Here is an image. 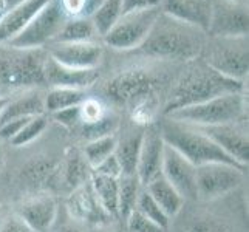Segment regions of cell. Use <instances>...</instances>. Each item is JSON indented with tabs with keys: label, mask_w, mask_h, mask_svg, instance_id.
Instances as JSON below:
<instances>
[{
	"label": "cell",
	"mask_w": 249,
	"mask_h": 232,
	"mask_svg": "<svg viewBox=\"0 0 249 232\" xmlns=\"http://www.w3.org/2000/svg\"><path fill=\"white\" fill-rule=\"evenodd\" d=\"M201 30L179 22L161 11L140 53L164 61H194L204 48Z\"/></svg>",
	"instance_id": "obj_1"
},
{
	"label": "cell",
	"mask_w": 249,
	"mask_h": 232,
	"mask_svg": "<svg viewBox=\"0 0 249 232\" xmlns=\"http://www.w3.org/2000/svg\"><path fill=\"white\" fill-rule=\"evenodd\" d=\"M243 81L228 77L211 68L204 61H200L189 68L175 85L164 113L169 115L178 108L201 104L223 94L243 93Z\"/></svg>",
	"instance_id": "obj_2"
},
{
	"label": "cell",
	"mask_w": 249,
	"mask_h": 232,
	"mask_svg": "<svg viewBox=\"0 0 249 232\" xmlns=\"http://www.w3.org/2000/svg\"><path fill=\"white\" fill-rule=\"evenodd\" d=\"M160 132L164 143L179 155H183L195 167L209 164V162H225V164H232L246 170V166L238 164L212 140H209L200 128L194 125L172 121L167 118V121H164L160 127Z\"/></svg>",
	"instance_id": "obj_3"
},
{
	"label": "cell",
	"mask_w": 249,
	"mask_h": 232,
	"mask_svg": "<svg viewBox=\"0 0 249 232\" xmlns=\"http://www.w3.org/2000/svg\"><path fill=\"white\" fill-rule=\"evenodd\" d=\"M48 54L37 50L0 51V94L47 85L45 64Z\"/></svg>",
	"instance_id": "obj_4"
},
{
	"label": "cell",
	"mask_w": 249,
	"mask_h": 232,
	"mask_svg": "<svg viewBox=\"0 0 249 232\" xmlns=\"http://www.w3.org/2000/svg\"><path fill=\"white\" fill-rule=\"evenodd\" d=\"M172 121L194 127H211L240 123L246 116V101L243 93H229L209 99L201 104L178 108L166 115Z\"/></svg>",
	"instance_id": "obj_5"
},
{
	"label": "cell",
	"mask_w": 249,
	"mask_h": 232,
	"mask_svg": "<svg viewBox=\"0 0 249 232\" xmlns=\"http://www.w3.org/2000/svg\"><path fill=\"white\" fill-rule=\"evenodd\" d=\"M68 20L59 0H50L42 10L33 17L25 30L8 42V47L16 50H37L48 42L54 40Z\"/></svg>",
	"instance_id": "obj_6"
},
{
	"label": "cell",
	"mask_w": 249,
	"mask_h": 232,
	"mask_svg": "<svg viewBox=\"0 0 249 232\" xmlns=\"http://www.w3.org/2000/svg\"><path fill=\"white\" fill-rule=\"evenodd\" d=\"M209 47V45H208ZM203 61L215 71L243 81L248 76V36L213 37Z\"/></svg>",
	"instance_id": "obj_7"
},
{
	"label": "cell",
	"mask_w": 249,
	"mask_h": 232,
	"mask_svg": "<svg viewBox=\"0 0 249 232\" xmlns=\"http://www.w3.org/2000/svg\"><path fill=\"white\" fill-rule=\"evenodd\" d=\"M245 170L225 162H209L195 169L196 200L213 201L243 183Z\"/></svg>",
	"instance_id": "obj_8"
},
{
	"label": "cell",
	"mask_w": 249,
	"mask_h": 232,
	"mask_svg": "<svg viewBox=\"0 0 249 232\" xmlns=\"http://www.w3.org/2000/svg\"><path fill=\"white\" fill-rule=\"evenodd\" d=\"M160 14L161 8L124 14L115 23V27L104 36V42L108 47L123 51L138 48L149 36Z\"/></svg>",
	"instance_id": "obj_9"
},
{
	"label": "cell",
	"mask_w": 249,
	"mask_h": 232,
	"mask_svg": "<svg viewBox=\"0 0 249 232\" xmlns=\"http://www.w3.org/2000/svg\"><path fill=\"white\" fill-rule=\"evenodd\" d=\"M158 85V79L152 73L136 68L115 76L107 84V96L116 104L127 106L149 99Z\"/></svg>",
	"instance_id": "obj_10"
},
{
	"label": "cell",
	"mask_w": 249,
	"mask_h": 232,
	"mask_svg": "<svg viewBox=\"0 0 249 232\" xmlns=\"http://www.w3.org/2000/svg\"><path fill=\"white\" fill-rule=\"evenodd\" d=\"M249 16L245 3L226 0L212 2V16L208 33L212 37H243L248 36Z\"/></svg>",
	"instance_id": "obj_11"
},
{
	"label": "cell",
	"mask_w": 249,
	"mask_h": 232,
	"mask_svg": "<svg viewBox=\"0 0 249 232\" xmlns=\"http://www.w3.org/2000/svg\"><path fill=\"white\" fill-rule=\"evenodd\" d=\"M212 140L218 147L235 160L238 164L248 167L249 158V141H248V130L246 125L240 123L221 124V125H211V127H196Z\"/></svg>",
	"instance_id": "obj_12"
},
{
	"label": "cell",
	"mask_w": 249,
	"mask_h": 232,
	"mask_svg": "<svg viewBox=\"0 0 249 232\" xmlns=\"http://www.w3.org/2000/svg\"><path fill=\"white\" fill-rule=\"evenodd\" d=\"M48 56L64 67L74 70H90L99 65L102 47L94 42H54Z\"/></svg>",
	"instance_id": "obj_13"
},
{
	"label": "cell",
	"mask_w": 249,
	"mask_h": 232,
	"mask_svg": "<svg viewBox=\"0 0 249 232\" xmlns=\"http://www.w3.org/2000/svg\"><path fill=\"white\" fill-rule=\"evenodd\" d=\"M195 166L189 162L170 145H164L161 175L175 187V191L186 200H196Z\"/></svg>",
	"instance_id": "obj_14"
},
{
	"label": "cell",
	"mask_w": 249,
	"mask_h": 232,
	"mask_svg": "<svg viewBox=\"0 0 249 232\" xmlns=\"http://www.w3.org/2000/svg\"><path fill=\"white\" fill-rule=\"evenodd\" d=\"M67 211L76 223L90 226H104L113 221L108 214L102 209L96 195L90 186V181L74 189L67 200Z\"/></svg>",
	"instance_id": "obj_15"
},
{
	"label": "cell",
	"mask_w": 249,
	"mask_h": 232,
	"mask_svg": "<svg viewBox=\"0 0 249 232\" xmlns=\"http://www.w3.org/2000/svg\"><path fill=\"white\" fill-rule=\"evenodd\" d=\"M164 140H162L160 128L150 127L144 132L142 144L136 167V177L142 186L149 184L152 179L161 175L162 155H164Z\"/></svg>",
	"instance_id": "obj_16"
},
{
	"label": "cell",
	"mask_w": 249,
	"mask_h": 232,
	"mask_svg": "<svg viewBox=\"0 0 249 232\" xmlns=\"http://www.w3.org/2000/svg\"><path fill=\"white\" fill-rule=\"evenodd\" d=\"M161 11L179 22L208 31L212 16V0H161Z\"/></svg>",
	"instance_id": "obj_17"
},
{
	"label": "cell",
	"mask_w": 249,
	"mask_h": 232,
	"mask_svg": "<svg viewBox=\"0 0 249 232\" xmlns=\"http://www.w3.org/2000/svg\"><path fill=\"white\" fill-rule=\"evenodd\" d=\"M17 215L33 232H50L57 218V203L50 195H39L23 201L17 209Z\"/></svg>",
	"instance_id": "obj_18"
},
{
	"label": "cell",
	"mask_w": 249,
	"mask_h": 232,
	"mask_svg": "<svg viewBox=\"0 0 249 232\" xmlns=\"http://www.w3.org/2000/svg\"><path fill=\"white\" fill-rule=\"evenodd\" d=\"M99 77V71L96 68L90 70H74L53 61L50 56L45 64V81L47 85L53 89H74L84 90L93 85Z\"/></svg>",
	"instance_id": "obj_19"
},
{
	"label": "cell",
	"mask_w": 249,
	"mask_h": 232,
	"mask_svg": "<svg viewBox=\"0 0 249 232\" xmlns=\"http://www.w3.org/2000/svg\"><path fill=\"white\" fill-rule=\"evenodd\" d=\"M48 2L50 0H28L8 10L0 19V44H8L17 34H20Z\"/></svg>",
	"instance_id": "obj_20"
},
{
	"label": "cell",
	"mask_w": 249,
	"mask_h": 232,
	"mask_svg": "<svg viewBox=\"0 0 249 232\" xmlns=\"http://www.w3.org/2000/svg\"><path fill=\"white\" fill-rule=\"evenodd\" d=\"M45 96L40 91H28L19 96L17 99H10L5 106L2 115H0V124H3L11 119L20 118H33L45 113Z\"/></svg>",
	"instance_id": "obj_21"
},
{
	"label": "cell",
	"mask_w": 249,
	"mask_h": 232,
	"mask_svg": "<svg viewBox=\"0 0 249 232\" xmlns=\"http://www.w3.org/2000/svg\"><path fill=\"white\" fill-rule=\"evenodd\" d=\"M145 192L152 196L153 201L160 206L169 218L178 215L179 211L183 209L184 198L162 175L152 179L149 184H145Z\"/></svg>",
	"instance_id": "obj_22"
},
{
	"label": "cell",
	"mask_w": 249,
	"mask_h": 232,
	"mask_svg": "<svg viewBox=\"0 0 249 232\" xmlns=\"http://www.w3.org/2000/svg\"><path fill=\"white\" fill-rule=\"evenodd\" d=\"M142 136L144 130H133L125 133L121 140H116L115 157L121 166L123 175H136Z\"/></svg>",
	"instance_id": "obj_23"
},
{
	"label": "cell",
	"mask_w": 249,
	"mask_h": 232,
	"mask_svg": "<svg viewBox=\"0 0 249 232\" xmlns=\"http://www.w3.org/2000/svg\"><path fill=\"white\" fill-rule=\"evenodd\" d=\"M93 170L89 166V162L85 161L82 152L78 150H70L67 153V160L64 166H61L59 170V178L62 179L64 186L68 191H74L85 183L90 181Z\"/></svg>",
	"instance_id": "obj_24"
},
{
	"label": "cell",
	"mask_w": 249,
	"mask_h": 232,
	"mask_svg": "<svg viewBox=\"0 0 249 232\" xmlns=\"http://www.w3.org/2000/svg\"><path fill=\"white\" fill-rule=\"evenodd\" d=\"M119 178H110L104 175L91 174L90 186L94 195L108 215L116 220L119 218Z\"/></svg>",
	"instance_id": "obj_25"
},
{
	"label": "cell",
	"mask_w": 249,
	"mask_h": 232,
	"mask_svg": "<svg viewBox=\"0 0 249 232\" xmlns=\"http://www.w3.org/2000/svg\"><path fill=\"white\" fill-rule=\"evenodd\" d=\"M22 178L33 187H50L59 178V164L44 157L34 158L22 169Z\"/></svg>",
	"instance_id": "obj_26"
},
{
	"label": "cell",
	"mask_w": 249,
	"mask_h": 232,
	"mask_svg": "<svg viewBox=\"0 0 249 232\" xmlns=\"http://www.w3.org/2000/svg\"><path fill=\"white\" fill-rule=\"evenodd\" d=\"M96 34L90 17H71L65 22L54 42H91Z\"/></svg>",
	"instance_id": "obj_27"
},
{
	"label": "cell",
	"mask_w": 249,
	"mask_h": 232,
	"mask_svg": "<svg viewBox=\"0 0 249 232\" xmlns=\"http://www.w3.org/2000/svg\"><path fill=\"white\" fill-rule=\"evenodd\" d=\"M87 99L84 90H74V89H51L44 99L45 111L48 113H57V111L65 110L68 107L81 106Z\"/></svg>",
	"instance_id": "obj_28"
},
{
	"label": "cell",
	"mask_w": 249,
	"mask_h": 232,
	"mask_svg": "<svg viewBox=\"0 0 249 232\" xmlns=\"http://www.w3.org/2000/svg\"><path fill=\"white\" fill-rule=\"evenodd\" d=\"M123 16V0H104L96 11L91 14V22L94 30L102 37L115 27V23L121 19Z\"/></svg>",
	"instance_id": "obj_29"
},
{
	"label": "cell",
	"mask_w": 249,
	"mask_h": 232,
	"mask_svg": "<svg viewBox=\"0 0 249 232\" xmlns=\"http://www.w3.org/2000/svg\"><path fill=\"white\" fill-rule=\"evenodd\" d=\"M119 183V218H127L135 211L141 192V183L136 175H123Z\"/></svg>",
	"instance_id": "obj_30"
},
{
	"label": "cell",
	"mask_w": 249,
	"mask_h": 232,
	"mask_svg": "<svg viewBox=\"0 0 249 232\" xmlns=\"http://www.w3.org/2000/svg\"><path fill=\"white\" fill-rule=\"evenodd\" d=\"M115 147H116V138L113 135H108V136H102V138L89 141L84 145L82 155L85 161L89 162V166L93 169V167H96L101 161H104L107 157L113 155Z\"/></svg>",
	"instance_id": "obj_31"
},
{
	"label": "cell",
	"mask_w": 249,
	"mask_h": 232,
	"mask_svg": "<svg viewBox=\"0 0 249 232\" xmlns=\"http://www.w3.org/2000/svg\"><path fill=\"white\" fill-rule=\"evenodd\" d=\"M47 125H48V118L45 115L33 116L28 119V123L22 127V130L10 141V144L14 145V147H25V145L36 141L39 136L44 133Z\"/></svg>",
	"instance_id": "obj_32"
},
{
	"label": "cell",
	"mask_w": 249,
	"mask_h": 232,
	"mask_svg": "<svg viewBox=\"0 0 249 232\" xmlns=\"http://www.w3.org/2000/svg\"><path fill=\"white\" fill-rule=\"evenodd\" d=\"M135 209L138 211L140 214H142L145 218H149L150 221L155 223V225H158L160 228H162L164 231L167 229L170 218L166 215L164 212H162V209L160 208V206L153 201L152 196L145 192V189L140 192V196H138V201H136Z\"/></svg>",
	"instance_id": "obj_33"
},
{
	"label": "cell",
	"mask_w": 249,
	"mask_h": 232,
	"mask_svg": "<svg viewBox=\"0 0 249 232\" xmlns=\"http://www.w3.org/2000/svg\"><path fill=\"white\" fill-rule=\"evenodd\" d=\"M115 128H116V119L106 113L101 119H98V121L81 124L79 132L85 140L91 141V140H96V138H102V136L111 135L115 132Z\"/></svg>",
	"instance_id": "obj_34"
},
{
	"label": "cell",
	"mask_w": 249,
	"mask_h": 232,
	"mask_svg": "<svg viewBox=\"0 0 249 232\" xmlns=\"http://www.w3.org/2000/svg\"><path fill=\"white\" fill-rule=\"evenodd\" d=\"M125 221H127L128 232H164V229L155 225L149 218H145L136 209L125 218Z\"/></svg>",
	"instance_id": "obj_35"
},
{
	"label": "cell",
	"mask_w": 249,
	"mask_h": 232,
	"mask_svg": "<svg viewBox=\"0 0 249 232\" xmlns=\"http://www.w3.org/2000/svg\"><path fill=\"white\" fill-rule=\"evenodd\" d=\"M187 232H231L225 223L212 217H198L191 221Z\"/></svg>",
	"instance_id": "obj_36"
},
{
	"label": "cell",
	"mask_w": 249,
	"mask_h": 232,
	"mask_svg": "<svg viewBox=\"0 0 249 232\" xmlns=\"http://www.w3.org/2000/svg\"><path fill=\"white\" fill-rule=\"evenodd\" d=\"M53 118L56 121L67 127V128H76L79 127L82 123V111H81V106H74V107H68L65 110L57 111V113H53Z\"/></svg>",
	"instance_id": "obj_37"
},
{
	"label": "cell",
	"mask_w": 249,
	"mask_h": 232,
	"mask_svg": "<svg viewBox=\"0 0 249 232\" xmlns=\"http://www.w3.org/2000/svg\"><path fill=\"white\" fill-rule=\"evenodd\" d=\"M91 170H93V174H96V175H104V177H110V178H119L123 175L121 166H119L115 153L107 157L104 161H101L99 164L96 167H93Z\"/></svg>",
	"instance_id": "obj_38"
},
{
	"label": "cell",
	"mask_w": 249,
	"mask_h": 232,
	"mask_svg": "<svg viewBox=\"0 0 249 232\" xmlns=\"http://www.w3.org/2000/svg\"><path fill=\"white\" fill-rule=\"evenodd\" d=\"M30 118H20V119H11L3 124H0V140L11 141L14 136L22 130V127L28 123Z\"/></svg>",
	"instance_id": "obj_39"
},
{
	"label": "cell",
	"mask_w": 249,
	"mask_h": 232,
	"mask_svg": "<svg viewBox=\"0 0 249 232\" xmlns=\"http://www.w3.org/2000/svg\"><path fill=\"white\" fill-rule=\"evenodd\" d=\"M152 8H161V0H123V16Z\"/></svg>",
	"instance_id": "obj_40"
},
{
	"label": "cell",
	"mask_w": 249,
	"mask_h": 232,
	"mask_svg": "<svg viewBox=\"0 0 249 232\" xmlns=\"http://www.w3.org/2000/svg\"><path fill=\"white\" fill-rule=\"evenodd\" d=\"M59 2H61V6L68 19H71V17H84L87 0H59Z\"/></svg>",
	"instance_id": "obj_41"
},
{
	"label": "cell",
	"mask_w": 249,
	"mask_h": 232,
	"mask_svg": "<svg viewBox=\"0 0 249 232\" xmlns=\"http://www.w3.org/2000/svg\"><path fill=\"white\" fill-rule=\"evenodd\" d=\"M0 232H33V231L25 225V221L17 215V214H14V215L6 217L2 221Z\"/></svg>",
	"instance_id": "obj_42"
},
{
	"label": "cell",
	"mask_w": 249,
	"mask_h": 232,
	"mask_svg": "<svg viewBox=\"0 0 249 232\" xmlns=\"http://www.w3.org/2000/svg\"><path fill=\"white\" fill-rule=\"evenodd\" d=\"M53 232H81V229L74 225V223H62L59 225Z\"/></svg>",
	"instance_id": "obj_43"
},
{
	"label": "cell",
	"mask_w": 249,
	"mask_h": 232,
	"mask_svg": "<svg viewBox=\"0 0 249 232\" xmlns=\"http://www.w3.org/2000/svg\"><path fill=\"white\" fill-rule=\"evenodd\" d=\"M23 2H28V0H5V3H6V11L8 10H11V8L17 6V5H20Z\"/></svg>",
	"instance_id": "obj_44"
},
{
	"label": "cell",
	"mask_w": 249,
	"mask_h": 232,
	"mask_svg": "<svg viewBox=\"0 0 249 232\" xmlns=\"http://www.w3.org/2000/svg\"><path fill=\"white\" fill-rule=\"evenodd\" d=\"M8 102H10V98L2 96V94H0V115H2V111H3V108H5V106L8 104Z\"/></svg>",
	"instance_id": "obj_45"
},
{
	"label": "cell",
	"mask_w": 249,
	"mask_h": 232,
	"mask_svg": "<svg viewBox=\"0 0 249 232\" xmlns=\"http://www.w3.org/2000/svg\"><path fill=\"white\" fill-rule=\"evenodd\" d=\"M3 164H5V153H3L2 145H0V172L3 170Z\"/></svg>",
	"instance_id": "obj_46"
},
{
	"label": "cell",
	"mask_w": 249,
	"mask_h": 232,
	"mask_svg": "<svg viewBox=\"0 0 249 232\" xmlns=\"http://www.w3.org/2000/svg\"><path fill=\"white\" fill-rule=\"evenodd\" d=\"M5 13H6V3L5 0H0V19H2Z\"/></svg>",
	"instance_id": "obj_47"
},
{
	"label": "cell",
	"mask_w": 249,
	"mask_h": 232,
	"mask_svg": "<svg viewBox=\"0 0 249 232\" xmlns=\"http://www.w3.org/2000/svg\"><path fill=\"white\" fill-rule=\"evenodd\" d=\"M226 2H232V3H245L246 0H226Z\"/></svg>",
	"instance_id": "obj_48"
}]
</instances>
